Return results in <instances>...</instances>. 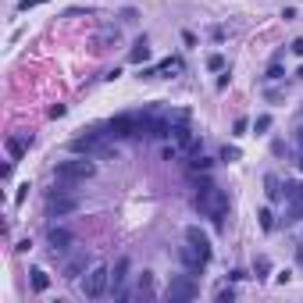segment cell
<instances>
[{
	"mask_svg": "<svg viewBox=\"0 0 303 303\" xmlns=\"http://www.w3.org/2000/svg\"><path fill=\"white\" fill-rule=\"evenodd\" d=\"M150 292H154V275L143 271V275H139V296H150Z\"/></svg>",
	"mask_w": 303,
	"mask_h": 303,
	"instance_id": "cell-18",
	"label": "cell"
},
{
	"mask_svg": "<svg viewBox=\"0 0 303 303\" xmlns=\"http://www.w3.org/2000/svg\"><path fill=\"white\" fill-rule=\"evenodd\" d=\"M107 129H111V136H118V139L139 136V115H115L107 122Z\"/></svg>",
	"mask_w": 303,
	"mask_h": 303,
	"instance_id": "cell-6",
	"label": "cell"
},
{
	"mask_svg": "<svg viewBox=\"0 0 303 303\" xmlns=\"http://www.w3.org/2000/svg\"><path fill=\"white\" fill-rule=\"evenodd\" d=\"M232 296H236L232 289H221V292H218V303H232Z\"/></svg>",
	"mask_w": 303,
	"mask_h": 303,
	"instance_id": "cell-27",
	"label": "cell"
},
{
	"mask_svg": "<svg viewBox=\"0 0 303 303\" xmlns=\"http://www.w3.org/2000/svg\"><path fill=\"white\" fill-rule=\"evenodd\" d=\"M32 143V136L25 132V136H11L8 139V154H11V161H22V154H25V146Z\"/></svg>",
	"mask_w": 303,
	"mask_h": 303,
	"instance_id": "cell-12",
	"label": "cell"
},
{
	"mask_svg": "<svg viewBox=\"0 0 303 303\" xmlns=\"http://www.w3.org/2000/svg\"><path fill=\"white\" fill-rule=\"evenodd\" d=\"M93 150H100V132H86L71 139V154H93Z\"/></svg>",
	"mask_w": 303,
	"mask_h": 303,
	"instance_id": "cell-8",
	"label": "cell"
},
{
	"mask_svg": "<svg viewBox=\"0 0 303 303\" xmlns=\"http://www.w3.org/2000/svg\"><path fill=\"white\" fill-rule=\"evenodd\" d=\"M292 54H296V57H303V40H292Z\"/></svg>",
	"mask_w": 303,
	"mask_h": 303,
	"instance_id": "cell-30",
	"label": "cell"
},
{
	"mask_svg": "<svg viewBox=\"0 0 303 303\" xmlns=\"http://www.w3.org/2000/svg\"><path fill=\"white\" fill-rule=\"evenodd\" d=\"M40 4H47V0H22L18 8H22V11H29V8H40Z\"/></svg>",
	"mask_w": 303,
	"mask_h": 303,
	"instance_id": "cell-28",
	"label": "cell"
},
{
	"mask_svg": "<svg viewBox=\"0 0 303 303\" xmlns=\"http://www.w3.org/2000/svg\"><path fill=\"white\" fill-rule=\"evenodd\" d=\"M285 196H289L292 204H303V182H299V185H285Z\"/></svg>",
	"mask_w": 303,
	"mask_h": 303,
	"instance_id": "cell-19",
	"label": "cell"
},
{
	"mask_svg": "<svg viewBox=\"0 0 303 303\" xmlns=\"http://www.w3.org/2000/svg\"><path fill=\"white\" fill-rule=\"evenodd\" d=\"M268 200H282V189H278V178L268 175Z\"/></svg>",
	"mask_w": 303,
	"mask_h": 303,
	"instance_id": "cell-20",
	"label": "cell"
},
{
	"mask_svg": "<svg viewBox=\"0 0 303 303\" xmlns=\"http://www.w3.org/2000/svg\"><path fill=\"white\" fill-rule=\"evenodd\" d=\"M107 285H111V271L104 268V264H96V268H89V275H86V296L89 299H100L104 292H107Z\"/></svg>",
	"mask_w": 303,
	"mask_h": 303,
	"instance_id": "cell-3",
	"label": "cell"
},
{
	"mask_svg": "<svg viewBox=\"0 0 303 303\" xmlns=\"http://www.w3.org/2000/svg\"><path fill=\"white\" fill-rule=\"evenodd\" d=\"M268 129H271V115H260L253 122V132H268Z\"/></svg>",
	"mask_w": 303,
	"mask_h": 303,
	"instance_id": "cell-23",
	"label": "cell"
},
{
	"mask_svg": "<svg viewBox=\"0 0 303 303\" xmlns=\"http://www.w3.org/2000/svg\"><path fill=\"white\" fill-rule=\"evenodd\" d=\"M129 61H132V64H143V61H150V47H146V40H136V47L129 50Z\"/></svg>",
	"mask_w": 303,
	"mask_h": 303,
	"instance_id": "cell-13",
	"label": "cell"
},
{
	"mask_svg": "<svg viewBox=\"0 0 303 303\" xmlns=\"http://www.w3.org/2000/svg\"><path fill=\"white\" fill-rule=\"evenodd\" d=\"M253 268H257V278H264V275L271 271V260H268V257H257V264H253Z\"/></svg>",
	"mask_w": 303,
	"mask_h": 303,
	"instance_id": "cell-21",
	"label": "cell"
},
{
	"mask_svg": "<svg viewBox=\"0 0 303 303\" xmlns=\"http://www.w3.org/2000/svg\"><path fill=\"white\" fill-rule=\"evenodd\" d=\"M125 278H129V257H122V260L115 264V271H111V282H115V289H118Z\"/></svg>",
	"mask_w": 303,
	"mask_h": 303,
	"instance_id": "cell-14",
	"label": "cell"
},
{
	"mask_svg": "<svg viewBox=\"0 0 303 303\" xmlns=\"http://www.w3.org/2000/svg\"><path fill=\"white\" fill-rule=\"evenodd\" d=\"M196 211H200L204 218H211L214 225H225V214H229V193L218 189V185H200Z\"/></svg>",
	"mask_w": 303,
	"mask_h": 303,
	"instance_id": "cell-1",
	"label": "cell"
},
{
	"mask_svg": "<svg viewBox=\"0 0 303 303\" xmlns=\"http://www.w3.org/2000/svg\"><path fill=\"white\" fill-rule=\"evenodd\" d=\"M232 129H236V136H246V129H250V122H246V118H236V125H232Z\"/></svg>",
	"mask_w": 303,
	"mask_h": 303,
	"instance_id": "cell-26",
	"label": "cell"
},
{
	"mask_svg": "<svg viewBox=\"0 0 303 303\" xmlns=\"http://www.w3.org/2000/svg\"><path fill=\"white\" fill-rule=\"evenodd\" d=\"M296 75H299V79H303V64H299V71H296Z\"/></svg>",
	"mask_w": 303,
	"mask_h": 303,
	"instance_id": "cell-31",
	"label": "cell"
},
{
	"mask_svg": "<svg viewBox=\"0 0 303 303\" xmlns=\"http://www.w3.org/2000/svg\"><path fill=\"white\" fill-rule=\"evenodd\" d=\"M221 161H229V164L239 161V146H225V150H221Z\"/></svg>",
	"mask_w": 303,
	"mask_h": 303,
	"instance_id": "cell-24",
	"label": "cell"
},
{
	"mask_svg": "<svg viewBox=\"0 0 303 303\" xmlns=\"http://www.w3.org/2000/svg\"><path fill=\"white\" fill-rule=\"evenodd\" d=\"M185 243H189V246H196V250L211 260V236L200 229V225H189V229H185Z\"/></svg>",
	"mask_w": 303,
	"mask_h": 303,
	"instance_id": "cell-7",
	"label": "cell"
},
{
	"mask_svg": "<svg viewBox=\"0 0 303 303\" xmlns=\"http://www.w3.org/2000/svg\"><path fill=\"white\" fill-rule=\"evenodd\" d=\"M196 282H193V275H178V278H171V285H168V299L171 303H185V299H196Z\"/></svg>",
	"mask_w": 303,
	"mask_h": 303,
	"instance_id": "cell-4",
	"label": "cell"
},
{
	"mask_svg": "<svg viewBox=\"0 0 303 303\" xmlns=\"http://www.w3.org/2000/svg\"><path fill=\"white\" fill-rule=\"evenodd\" d=\"M229 82H232V75H229V71H221V75H218V89H225Z\"/></svg>",
	"mask_w": 303,
	"mask_h": 303,
	"instance_id": "cell-29",
	"label": "cell"
},
{
	"mask_svg": "<svg viewBox=\"0 0 303 303\" xmlns=\"http://www.w3.org/2000/svg\"><path fill=\"white\" fill-rule=\"evenodd\" d=\"M139 136H154V139H161V136H171V122L168 118H157V115H139Z\"/></svg>",
	"mask_w": 303,
	"mask_h": 303,
	"instance_id": "cell-5",
	"label": "cell"
},
{
	"mask_svg": "<svg viewBox=\"0 0 303 303\" xmlns=\"http://www.w3.org/2000/svg\"><path fill=\"white\" fill-rule=\"evenodd\" d=\"M82 271H86V260H82V257H79V260H68V264H64V278H79Z\"/></svg>",
	"mask_w": 303,
	"mask_h": 303,
	"instance_id": "cell-15",
	"label": "cell"
},
{
	"mask_svg": "<svg viewBox=\"0 0 303 303\" xmlns=\"http://www.w3.org/2000/svg\"><path fill=\"white\" fill-rule=\"evenodd\" d=\"M207 68H211V71H225V57H221V54H211V57H207Z\"/></svg>",
	"mask_w": 303,
	"mask_h": 303,
	"instance_id": "cell-22",
	"label": "cell"
},
{
	"mask_svg": "<svg viewBox=\"0 0 303 303\" xmlns=\"http://www.w3.org/2000/svg\"><path fill=\"white\" fill-rule=\"evenodd\" d=\"M47 243H50V250H54V253H64V250L71 246V232H68V229H50Z\"/></svg>",
	"mask_w": 303,
	"mask_h": 303,
	"instance_id": "cell-11",
	"label": "cell"
},
{
	"mask_svg": "<svg viewBox=\"0 0 303 303\" xmlns=\"http://www.w3.org/2000/svg\"><path fill=\"white\" fill-rule=\"evenodd\" d=\"M178 257H182V264H185V268L193 271V275H196V271L204 268V264H207V257H204L196 246H182V250H178Z\"/></svg>",
	"mask_w": 303,
	"mask_h": 303,
	"instance_id": "cell-9",
	"label": "cell"
},
{
	"mask_svg": "<svg viewBox=\"0 0 303 303\" xmlns=\"http://www.w3.org/2000/svg\"><path fill=\"white\" fill-rule=\"evenodd\" d=\"M257 218H260V229H264V232H271V225H275L271 207H260V211H257Z\"/></svg>",
	"mask_w": 303,
	"mask_h": 303,
	"instance_id": "cell-17",
	"label": "cell"
},
{
	"mask_svg": "<svg viewBox=\"0 0 303 303\" xmlns=\"http://www.w3.org/2000/svg\"><path fill=\"white\" fill-rule=\"evenodd\" d=\"M75 207H79V200H75V196H64V193H54V196H50V214H54V218L71 214Z\"/></svg>",
	"mask_w": 303,
	"mask_h": 303,
	"instance_id": "cell-10",
	"label": "cell"
},
{
	"mask_svg": "<svg viewBox=\"0 0 303 303\" xmlns=\"http://www.w3.org/2000/svg\"><path fill=\"white\" fill-rule=\"evenodd\" d=\"M282 75H285V71H282V64H278V61H271V68H268V79H282Z\"/></svg>",
	"mask_w": 303,
	"mask_h": 303,
	"instance_id": "cell-25",
	"label": "cell"
},
{
	"mask_svg": "<svg viewBox=\"0 0 303 303\" xmlns=\"http://www.w3.org/2000/svg\"><path fill=\"white\" fill-rule=\"evenodd\" d=\"M47 285H50V278H47V271H43V268H36V271H32V292H43Z\"/></svg>",
	"mask_w": 303,
	"mask_h": 303,
	"instance_id": "cell-16",
	"label": "cell"
},
{
	"mask_svg": "<svg viewBox=\"0 0 303 303\" xmlns=\"http://www.w3.org/2000/svg\"><path fill=\"white\" fill-rule=\"evenodd\" d=\"M54 175H57L61 185H75V182H86L93 175V164L89 161H64V164H57Z\"/></svg>",
	"mask_w": 303,
	"mask_h": 303,
	"instance_id": "cell-2",
	"label": "cell"
}]
</instances>
